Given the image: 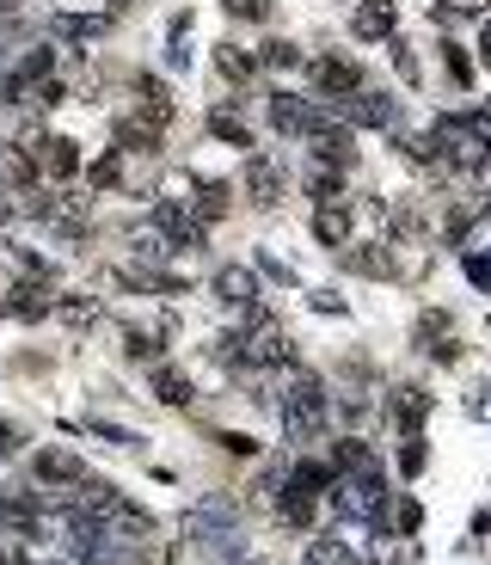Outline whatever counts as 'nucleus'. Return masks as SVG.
Wrapping results in <instances>:
<instances>
[{"instance_id": "f257e3e1", "label": "nucleus", "mask_w": 491, "mask_h": 565, "mask_svg": "<svg viewBox=\"0 0 491 565\" xmlns=\"http://www.w3.org/2000/svg\"><path fill=\"white\" fill-rule=\"evenodd\" d=\"M191 541H197V553H209V560L221 565H246V522H240V504L233 498H203L197 510H191Z\"/></svg>"}, {"instance_id": "f03ea898", "label": "nucleus", "mask_w": 491, "mask_h": 565, "mask_svg": "<svg viewBox=\"0 0 491 565\" xmlns=\"http://www.w3.org/2000/svg\"><path fill=\"white\" fill-rule=\"evenodd\" d=\"M283 430H289V442H313V437H326V381H320V376L295 369L289 400H283Z\"/></svg>"}, {"instance_id": "7ed1b4c3", "label": "nucleus", "mask_w": 491, "mask_h": 565, "mask_svg": "<svg viewBox=\"0 0 491 565\" xmlns=\"http://www.w3.org/2000/svg\"><path fill=\"white\" fill-rule=\"evenodd\" d=\"M148 221H153V234H167V240H172V252L203 246V221H197V209L179 204V197H160V204L148 209Z\"/></svg>"}, {"instance_id": "20e7f679", "label": "nucleus", "mask_w": 491, "mask_h": 565, "mask_svg": "<svg viewBox=\"0 0 491 565\" xmlns=\"http://www.w3.org/2000/svg\"><path fill=\"white\" fill-rule=\"evenodd\" d=\"M332 105H338L344 124H363V129H393L399 124V99L375 93V87H363V93H351V99H332Z\"/></svg>"}, {"instance_id": "39448f33", "label": "nucleus", "mask_w": 491, "mask_h": 565, "mask_svg": "<svg viewBox=\"0 0 491 565\" xmlns=\"http://www.w3.org/2000/svg\"><path fill=\"white\" fill-rule=\"evenodd\" d=\"M271 124H276V136H320L326 129V111L313 105V99H295V93H276L271 99Z\"/></svg>"}, {"instance_id": "423d86ee", "label": "nucleus", "mask_w": 491, "mask_h": 565, "mask_svg": "<svg viewBox=\"0 0 491 565\" xmlns=\"http://www.w3.org/2000/svg\"><path fill=\"white\" fill-rule=\"evenodd\" d=\"M7 314L13 320H49L56 314V289H49V277H25L7 289Z\"/></svg>"}, {"instance_id": "0eeeda50", "label": "nucleus", "mask_w": 491, "mask_h": 565, "mask_svg": "<svg viewBox=\"0 0 491 565\" xmlns=\"http://www.w3.org/2000/svg\"><path fill=\"white\" fill-rule=\"evenodd\" d=\"M313 87H320V99H351V93H363V68L351 56H320L313 62Z\"/></svg>"}, {"instance_id": "6e6552de", "label": "nucleus", "mask_w": 491, "mask_h": 565, "mask_svg": "<svg viewBox=\"0 0 491 565\" xmlns=\"http://www.w3.org/2000/svg\"><path fill=\"white\" fill-rule=\"evenodd\" d=\"M31 473H37L44 486H80V480H87V461H80V456H68V449H37Z\"/></svg>"}, {"instance_id": "1a4fd4ad", "label": "nucleus", "mask_w": 491, "mask_h": 565, "mask_svg": "<svg viewBox=\"0 0 491 565\" xmlns=\"http://www.w3.org/2000/svg\"><path fill=\"white\" fill-rule=\"evenodd\" d=\"M246 197H252L259 209H276V204H283V173H276L264 154H246Z\"/></svg>"}, {"instance_id": "9d476101", "label": "nucleus", "mask_w": 491, "mask_h": 565, "mask_svg": "<svg viewBox=\"0 0 491 565\" xmlns=\"http://www.w3.org/2000/svg\"><path fill=\"white\" fill-rule=\"evenodd\" d=\"M313 160H320V166H338V173H351V160H356V136H351V124H344V129L326 124L320 136H313Z\"/></svg>"}, {"instance_id": "9b49d317", "label": "nucleus", "mask_w": 491, "mask_h": 565, "mask_svg": "<svg viewBox=\"0 0 491 565\" xmlns=\"http://www.w3.org/2000/svg\"><path fill=\"white\" fill-rule=\"evenodd\" d=\"M209 289H215L221 301H228V308H252V301H259V277H252L246 265H221Z\"/></svg>"}, {"instance_id": "f8f14e48", "label": "nucleus", "mask_w": 491, "mask_h": 565, "mask_svg": "<svg viewBox=\"0 0 491 565\" xmlns=\"http://www.w3.org/2000/svg\"><path fill=\"white\" fill-rule=\"evenodd\" d=\"M31 154H37V166H44L49 178H75L80 173V154H75V141H68V136H56V141L37 136V141H31Z\"/></svg>"}, {"instance_id": "ddd939ff", "label": "nucleus", "mask_w": 491, "mask_h": 565, "mask_svg": "<svg viewBox=\"0 0 491 565\" xmlns=\"http://www.w3.org/2000/svg\"><path fill=\"white\" fill-rule=\"evenodd\" d=\"M351 32L363 37V44H381V37H393V0H363L351 19Z\"/></svg>"}, {"instance_id": "4468645a", "label": "nucleus", "mask_w": 491, "mask_h": 565, "mask_svg": "<svg viewBox=\"0 0 491 565\" xmlns=\"http://www.w3.org/2000/svg\"><path fill=\"white\" fill-rule=\"evenodd\" d=\"M387 412H393V424L406 430V437H418V424H424V412H430V393L424 388H393V400H387Z\"/></svg>"}, {"instance_id": "2eb2a0df", "label": "nucleus", "mask_w": 491, "mask_h": 565, "mask_svg": "<svg viewBox=\"0 0 491 565\" xmlns=\"http://www.w3.org/2000/svg\"><path fill=\"white\" fill-rule=\"evenodd\" d=\"M148 393L160 400V406H191V376H184V369H172V362H153Z\"/></svg>"}, {"instance_id": "dca6fc26", "label": "nucleus", "mask_w": 491, "mask_h": 565, "mask_svg": "<svg viewBox=\"0 0 491 565\" xmlns=\"http://www.w3.org/2000/svg\"><path fill=\"white\" fill-rule=\"evenodd\" d=\"M313 240L320 246H351V204H320V216H313Z\"/></svg>"}, {"instance_id": "f3484780", "label": "nucleus", "mask_w": 491, "mask_h": 565, "mask_svg": "<svg viewBox=\"0 0 491 565\" xmlns=\"http://www.w3.org/2000/svg\"><path fill=\"white\" fill-rule=\"evenodd\" d=\"M344 270H356V277H393V258H387V246H344Z\"/></svg>"}, {"instance_id": "a211bd4d", "label": "nucleus", "mask_w": 491, "mask_h": 565, "mask_svg": "<svg viewBox=\"0 0 491 565\" xmlns=\"http://www.w3.org/2000/svg\"><path fill=\"white\" fill-rule=\"evenodd\" d=\"M117 148H123V154H153V148H160V129H153L148 117H141V124H136V117H123V124H117Z\"/></svg>"}, {"instance_id": "6ab92c4d", "label": "nucleus", "mask_w": 491, "mask_h": 565, "mask_svg": "<svg viewBox=\"0 0 491 565\" xmlns=\"http://www.w3.org/2000/svg\"><path fill=\"white\" fill-rule=\"evenodd\" d=\"M301 565H356V547H344L338 534H313L307 541V560Z\"/></svg>"}, {"instance_id": "aec40b11", "label": "nucleus", "mask_w": 491, "mask_h": 565, "mask_svg": "<svg viewBox=\"0 0 491 565\" xmlns=\"http://www.w3.org/2000/svg\"><path fill=\"white\" fill-rule=\"evenodd\" d=\"M215 68H221L228 80H252V74H259V56L240 49V44H215Z\"/></svg>"}, {"instance_id": "412c9836", "label": "nucleus", "mask_w": 491, "mask_h": 565, "mask_svg": "<svg viewBox=\"0 0 491 565\" xmlns=\"http://www.w3.org/2000/svg\"><path fill=\"white\" fill-rule=\"evenodd\" d=\"M49 32H56V37H75V44H80V37H99V32H105V19H99V13H56V19H49Z\"/></svg>"}, {"instance_id": "4be33fe9", "label": "nucleus", "mask_w": 491, "mask_h": 565, "mask_svg": "<svg viewBox=\"0 0 491 565\" xmlns=\"http://www.w3.org/2000/svg\"><path fill=\"white\" fill-rule=\"evenodd\" d=\"M209 136H221L228 148H252V124L233 117V111H209Z\"/></svg>"}, {"instance_id": "5701e85b", "label": "nucleus", "mask_w": 491, "mask_h": 565, "mask_svg": "<svg viewBox=\"0 0 491 565\" xmlns=\"http://www.w3.org/2000/svg\"><path fill=\"white\" fill-rule=\"evenodd\" d=\"M160 350H167V345H160V332H141V326L123 332V357H129V362H160Z\"/></svg>"}, {"instance_id": "b1692460", "label": "nucleus", "mask_w": 491, "mask_h": 565, "mask_svg": "<svg viewBox=\"0 0 491 565\" xmlns=\"http://www.w3.org/2000/svg\"><path fill=\"white\" fill-rule=\"evenodd\" d=\"M203 204V216L209 221H221L228 216V185H221V178H197V197H191V209Z\"/></svg>"}, {"instance_id": "393cba45", "label": "nucleus", "mask_w": 491, "mask_h": 565, "mask_svg": "<svg viewBox=\"0 0 491 565\" xmlns=\"http://www.w3.org/2000/svg\"><path fill=\"white\" fill-rule=\"evenodd\" d=\"M332 468H338V473H363V468H381V461L368 456V449H363L356 437H344V442L332 449Z\"/></svg>"}, {"instance_id": "a878e982", "label": "nucleus", "mask_w": 491, "mask_h": 565, "mask_svg": "<svg viewBox=\"0 0 491 565\" xmlns=\"http://www.w3.org/2000/svg\"><path fill=\"white\" fill-rule=\"evenodd\" d=\"M87 178H92V185H99V191H117V185H123V160H117V154L92 160V166H87Z\"/></svg>"}, {"instance_id": "bb28decb", "label": "nucleus", "mask_w": 491, "mask_h": 565, "mask_svg": "<svg viewBox=\"0 0 491 565\" xmlns=\"http://www.w3.org/2000/svg\"><path fill=\"white\" fill-rule=\"evenodd\" d=\"M259 62H271V68H301V49H295V44H264Z\"/></svg>"}, {"instance_id": "cd10ccee", "label": "nucleus", "mask_w": 491, "mask_h": 565, "mask_svg": "<svg viewBox=\"0 0 491 565\" xmlns=\"http://www.w3.org/2000/svg\"><path fill=\"white\" fill-rule=\"evenodd\" d=\"M215 442H221L228 456H259V442L246 437V430H215Z\"/></svg>"}, {"instance_id": "c85d7f7f", "label": "nucleus", "mask_w": 491, "mask_h": 565, "mask_svg": "<svg viewBox=\"0 0 491 565\" xmlns=\"http://www.w3.org/2000/svg\"><path fill=\"white\" fill-rule=\"evenodd\" d=\"M228 13L246 19V25H259V19H271V0H228Z\"/></svg>"}, {"instance_id": "c756f323", "label": "nucleus", "mask_w": 491, "mask_h": 565, "mask_svg": "<svg viewBox=\"0 0 491 565\" xmlns=\"http://www.w3.org/2000/svg\"><path fill=\"white\" fill-rule=\"evenodd\" d=\"M387 44H393V68H399V80H406V87H418V62H412V49L399 44V37H387Z\"/></svg>"}, {"instance_id": "7c9ffc66", "label": "nucleus", "mask_w": 491, "mask_h": 565, "mask_svg": "<svg viewBox=\"0 0 491 565\" xmlns=\"http://www.w3.org/2000/svg\"><path fill=\"white\" fill-rule=\"evenodd\" d=\"M443 62H448V80H455V87H467V80H473V68H467V56H460L455 44H443Z\"/></svg>"}, {"instance_id": "2f4dec72", "label": "nucleus", "mask_w": 491, "mask_h": 565, "mask_svg": "<svg viewBox=\"0 0 491 565\" xmlns=\"http://www.w3.org/2000/svg\"><path fill=\"white\" fill-rule=\"evenodd\" d=\"M418 468H424V442L406 437V449H399V473H418Z\"/></svg>"}, {"instance_id": "473e14b6", "label": "nucleus", "mask_w": 491, "mask_h": 565, "mask_svg": "<svg viewBox=\"0 0 491 565\" xmlns=\"http://www.w3.org/2000/svg\"><path fill=\"white\" fill-rule=\"evenodd\" d=\"M99 437H111L117 449H141V437L136 430H123V424H99Z\"/></svg>"}, {"instance_id": "72a5a7b5", "label": "nucleus", "mask_w": 491, "mask_h": 565, "mask_svg": "<svg viewBox=\"0 0 491 565\" xmlns=\"http://www.w3.org/2000/svg\"><path fill=\"white\" fill-rule=\"evenodd\" d=\"M13 449H19V424H7V418H0V461L13 456Z\"/></svg>"}, {"instance_id": "f704fd0d", "label": "nucleus", "mask_w": 491, "mask_h": 565, "mask_svg": "<svg viewBox=\"0 0 491 565\" xmlns=\"http://www.w3.org/2000/svg\"><path fill=\"white\" fill-rule=\"evenodd\" d=\"M418 517H424V510H418V504H412V498H399V529L412 534V529H418Z\"/></svg>"}, {"instance_id": "c9c22d12", "label": "nucleus", "mask_w": 491, "mask_h": 565, "mask_svg": "<svg viewBox=\"0 0 491 565\" xmlns=\"http://www.w3.org/2000/svg\"><path fill=\"white\" fill-rule=\"evenodd\" d=\"M467 277H473L479 289H491V265H486V258H467Z\"/></svg>"}, {"instance_id": "e433bc0d", "label": "nucleus", "mask_w": 491, "mask_h": 565, "mask_svg": "<svg viewBox=\"0 0 491 565\" xmlns=\"http://www.w3.org/2000/svg\"><path fill=\"white\" fill-rule=\"evenodd\" d=\"M313 308H320V314H344V301H338L332 289H320V296H313Z\"/></svg>"}, {"instance_id": "4c0bfd02", "label": "nucleus", "mask_w": 491, "mask_h": 565, "mask_svg": "<svg viewBox=\"0 0 491 565\" xmlns=\"http://www.w3.org/2000/svg\"><path fill=\"white\" fill-rule=\"evenodd\" d=\"M479 62L491 68V25H486V32H479Z\"/></svg>"}, {"instance_id": "58836bf2", "label": "nucleus", "mask_w": 491, "mask_h": 565, "mask_svg": "<svg viewBox=\"0 0 491 565\" xmlns=\"http://www.w3.org/2000/svg\"><path fill=\"white\" fill-rule=\"evenodd\" d=\"M479 7H486V0H455V13H479Z\"/></svg>"}, {"instance_id": "ea45409f", "label": "nucleus", "mask_w": 491, "mask_h": 565, "mask_svg": "<svg viewBox=\"0 0 491 565\" xmlns=\"http://www.w3.org/2000/svg\"><path fill=\"white\" fill-rule=\"evenodd\" d=\"M105 13H129V0H105Z\"/></svg>"}, {"instance_id": "a19ab883", "label": "nucleus", "mask_w": 491, "mask_h": 565, "mask_svg": "<svg viewBox=\"0 0 491 565\" xmlns=\"http://www.w3.org/2000/svg\"><path fill=\"white\" fill-rule=\"evenodd\" d=\"M0 13H19V0H0Z\"/></svg>"}]
</instances>
